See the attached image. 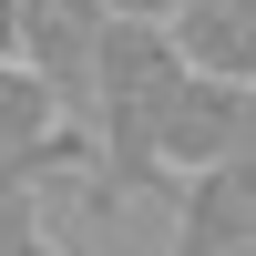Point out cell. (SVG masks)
I'll list each match as a JSON object with an SVG mask.
<instances>
[{"label":"cell","instance_id":"1","mask_svg":"<svg viewBox=\"0 0 256 256\" xmlns=\"http://www.w3.org/2000/svg\"><path fill=\"white\" fill-rule=\"evenodd\" d=\"M184 52L164 20H113L92 52V92H82V134L102 154L113 195H164V113L184 102Z\"/></svg>","mask_w":256,"mask_h":256},{"label":"cell","instance_id":"2","mask_svg":"<svg viewBox=\"0 0 256 256\" xmlns=\"http://www.w3.org/2000/svg\"><path fill=\"white\" fill-rule=\"evenodd\" d=\"M52 174H82V184H92V205H113L92 134H82V123L62 113L31 72H20V62H0V195H41Z\"/></svg>","mask_w":256,"mask_h":256},{"label":"cell","instance_id":"3","mask_svg":"<svg viewBox=\"0 0 256 256\" xmlns=\"http://www.w3.org/2000/svg\"><path fill=\"white\" fill-rule=\"evenodd\" d=\"M113 31L102 0H10V62L82 123V92H92V52Z\"/></svg>","mask_w":256,"mask_h":256},{"label":"cell","instance_id":"4","mask_svg":"<svg viewBox=\"0 0 256 256\" xmlns=\"http://www.w3.org/2000/svg\"><path fill=\"white\" fill-rule=\"evenodd\" d=\"M256 154V82H184V102L164 113V184L195 164H246Z\"/></svg>","mask_w":256,"mask_h":256},{"label":"cell","instance_id":"5","mask_svg":"<svg viewBox=\"0 0 256 256\" xmlns=\"http://www.w3.org/2000/svg\"><path fill=\"white\" fill-rule=\"evenodd\" d=\"M164 195H174V246H164V256L256 246V154L246 164H195V174H174Z\"/></svg>","mask_w":256,"mask_h":256},{"label":"cell","instance_id":"6","mask_svg":"<svg viewBox=\"0 0 256 256\" xmlns=\"http://www.w3.org/2000/svg\"><path fill=\"white\" fill-rule=\"evenodd\" d=\"M174 52L205 82H256V0H174Z\"/></svg>","mask_w":256,"mask_h":256},{"label":"cell","instance_id":"7","mask_svg":"<svg viewBox=\"0 0 256 256\" xmlns=\"http://www.w3.org/2000/svg\"><path fill=\"white\" fill-rule=\"evenodd\" d=\"M0 256H72L41 216V195H0Z\"/></svg>","mask_w":256,"mask_h":256},{"label":"cell","instance_id":"8","mask_svg":"<svg viewBox=\"0 0 256 256\" xmlns=\"http://www.w3.org/2000/svg\"><path fill=\"white\" fill-rule=\"evenodd\" d=\"M113 20H174V0H102Z\"/></svg>","mask_w":256,"mask_h":256},{"label":"cell","instance_id":"9","mask_svg":"<svg viewBox=\"0 0 256 256\" xmlns=\"http://www.w3.org/2000/svg\"><path fill=\"white\" fill-rule=\"evenodd\" d=\"M0 62H10V0H0Z\"/></svg>","mask_w":256,"mask_h":256},{"label":"cell","instance_id":"10","mask_svg":"<svg viewBox=\"0 0 256 256\" xmlns=\"http://www.w3.org/2000/svg\"><path fill=\"white\" fill-rule=\"evenodd\" d=\"M226 256H256V246H226Z\"/></svg>","mask_w":256,"mask_h":256}]
</instances>
